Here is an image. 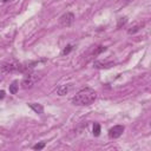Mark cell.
<instances>
[{"label": "cell", "mask_w": 151, "mask_h": 151, "mask_svg": "<svg viewBox=\"0 0 151 151\" xmlns=\"http://www.w3.org/2000/svg\"><path fill=\"white\" fill-rule=\"evenodd\" d=\"M97 99V92L91 87H84L76 93L72 103L77 106H88Z\"/></svg>", "instance_id": "obj_1"}, {"label": "cell", "mask_w": 151, "mask_h": 151, "mask_svg": "<svg viewBox=\"0 0 151 151\" xmlns=\"http://www.w3.org/2000/svg\"><path fill=\"white\" fill-rule=\"evenodd\" d=\"M20 66H21V63H19L18 60L15 59H8L6 61L2 63L1 65V71L2 73H11V72H15L20 70Z\"/></svg>", "instance_id": "obj_2"}, {"label": "cell", "mask_w": 151, "mask_h": 151, "mask_svg": "<svg viewBox=\"0 0 151 151\" xmlns=\"http://www.w3.org/2000/svg\"><path fill=\"white\" fill-rule=\"evenodd\" d=\"M40 78H41V76H39L38 73H34V72H32V73H29V74H26L25 78H24L22 81H21V87H22L24 90L31 88L32 86H34V85L40 80Z\"/></svg>", "instance_id": "obj_3"}, {"label": "cell", "mask_w": 151, "mask_h": 151, "mask_svg": "<svg viewBox=\"0 0 151 151\" xmlns=\"http://www.w3.org/2000/svg\"><path fill=\"white\" fill-rule=\"evenodd\" d=\"M74 21V14L72 12H66L59 18V25L61 27H70Z\"/></svg>", "instance_id": "obj_4"}, {"label": "cell", "mask_w": 151, "mask_h": 151, "mask_svg": "<svg viewBox=\"0 0 151 151\" xmlns=\"http://www.w3.org/2000/svg\"><path fill=\"white\" fill-rule=\"evenodd\" d=\"M124 130H125L124 125H114L113 127H111V129L109 130V137H110L111 139L119 138V137L123 134Z\"/></svg>", "instance_id": "obj_5"}, {"label": "cell", "mask_w": 151, "mask_h": 151, "mask_svg": "<svg viewBox=\"0 0 151 151\" xmlns=\"http://www.w3.org/2000/svg\"><path fill=\"white\" fill-rule=\"evenodd\" d=\"M35 65H37L35 61H26V63H22L21 66H20L19 72L20 73H24V74H29V73L33 72Z\"/></svg>", "instance_id": "obj_6"}, {"label": "cell", "mask_w": 151, "mask_h": 151, "mask_svg": "<svg viewBox=\"0 0 151 151\" xmlns=\"http://www.w3.org/2000/svg\"><path fill=\"white\" fill-rule=\"evenodd\" d=\"M28 106H29L35 113H39V114H40V113L44 112V107H42L41 104H38V103H29Z\"/></svg>", "instance_id": "obj_7"}, {"label": "cell", "mask_w": 151, "mask_h": 151, "mask_svg": "<svg viewBox=\"0 0 151 151\" xmlns=\"http://www.w3.org/2000/svg\"><path fill=\"white\" fill-rule=\"evenodd\" d=\"M142 27H144V22H137V24H134L131 28H129L127 33H129V34H134V33H137L138 31H140Z\"/></svg>", "instance_id": "obj_8"}, {"label": "cell", "mask_w": 151, "mask_h": 151, "mask_svg": "<svg viewBox=\"0 0 151 151\" xmlns=\"http://www.w3.org/2000/svg\"><path fill=\"white\" fill-rule=\"evenodd\" d=\"M70 88H71V85H60L58 88H57V93L59 94V96H65L68 91H70Z\"/></svg>", "instance_id": "obj_9"}, {"label": "cell", "mask_w": 151, "mask_h": 151, "mask_svg": "<svg viewBox=\"0 0 151 151\" xmlns=\"http://www.w3.org/2000/svg\"><path fill=\"white\" fill-rule=\"evenodd\" d=\"M93 65H94V67H97V68H106V67H110V66H112V65H113V63H112V61H109V63L96 61Z\"/></svg>", "instance_id": "obj_10"}, {"label": "cell", "mask_w": 151, "mask_h": 151, "mask_svg": "<svg viewBox=\"0 0 151 151\" xmlns=\"http://www.w3.org/2000/svg\"><path fill=\"white\" fill-rule=\"evenodd\" d=\"M18 90H19V81L18 80H13L11 83V85H9V92L12 94H15L18 92Z\"/></svg>", "instance_id": "obj_11"}, {"label": "cell", "mask_w": 151, "mask_h": 151, "mask_svg": "<svg viewBox=\"0 0 151 151\" xmlns=\"http://www.w3.org/2000/svg\"><path fill=\"white\" fill-rule=\"evenodd\" d=\"M92 131H93V136H94V137H98V136L100 134V125H99L98 123H94Z\"/></svg>", "instance_id": "obj_12"}, {"label": "cell", "mask_w": 151, "mask_h": 151, "mask_svg": "<svg viewBox=\"0 0 151 151\" xmlns=\"http://www.w3.org/2000/svg\"><path fill=\"white\" fill-rule=\"evenodd\" d=\"M126 22H127V18H126V17H124V18H119V19H118L117 27H118V28H120V27H122V26H124Z\"/></svg>", "instance_id": "obj_13"}, {"label": "cell", "mask_w": 151, "mask_h": 151, "mask_svg": "<svg viewBox=\"0 0 151 151\" xmlns=\"http://www.w3.org/2000/svg\"><path fill=\"white\" fill-rule=\"evenodd\" d=\"M45 142H40V143H38V144H35V145H33V149L34 150H42L44 147H45Z\"/></svg>", "instance_id": "obj_14"}, {"label": "cell", "mask_w": 151, "mask_h": 151, "mask_svg": "<svg viewBox=\"0 0 151 151\" xmlns=\"http://www.w3.org/2000/svg\"><path fill=\"white\" fill-rule=\"evenodd\" d=\"M72 48H73V47H72V45H67V46H66V47L63 50L61 54H63V55H65V54H68V53L72 51Z\"/></svg>", "instance_id": "obj_15"}, {"label": "cell", "mask_w": 151, "mask_h": 151, "mask_svg": "<svg viewBox=\"0 0 151 151\" xmlns=\"http://www.w3.org/2000/svg\"><path fill=\"white\" fill-rule=\"evenodd\" d=\"M103 51H105V47H104V46H99V47L97 48V51L94 52V54H99V53L103 52Z\"/></svg>", "instance_id": "obj_16"}, {"label": "cell", "mask_w": 151, "mask_h": 151, "mask_svg": "<svg viewBox=\"0 0 151 151\" xmlns=\"http://www.w3.org/2000/svg\"><path fill=\"white\" fill-rule=\"evenodd\" d=\"M4 97H5V91L1 90V92H0V99H4Z\"/></svg>", "instance_id": "obj_17"}, {"label": "cell", "mask_w": 151, "mask_h": 151, "mask_svg": "<svg viewBox=\"0 0 151 151\" xmlns=\"http://www.w3.org/2000/svg\"><path fill=\"white\" fill-rule=\"evenodd\" d=\"M2 2H8V1H11V0H1Z\"/></svg>", "instance_id": "obj_18"}, {"label": "cell", "mask_w": 151, "mask_h": 151, "mask_svg": "<svg viewBox=\"0 0 151 151\" xmlns=\"http://www.w3.org/2000/svg\"><path fill=\"white\" fill-rule=\"evenodd\" d=\"M150 126H151V120H150Z\"/></svg>", "instance_id": "obj_19"}]
</instances>
